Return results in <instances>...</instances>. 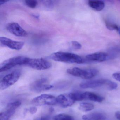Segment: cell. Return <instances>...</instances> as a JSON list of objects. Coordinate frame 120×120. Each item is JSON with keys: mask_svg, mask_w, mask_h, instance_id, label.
Segmentation results:
<instances>
[{"mask_svg": "<svg viewBox=\"0 0 120 120\" xmlns=\"http://www.w3.org/2000/svg\"><path fill=\"white\" fill-rule=\"evenodd\" d=\"M6 28L12 34L18 37H25L28 35L27 32L17 23L12 22L7 25Z\"/></svg>", "mask_w": 120, "mask_h": 120, "instance_id": "9c48e42d", "label": "cell"}, {"mask_svg": "<svg viewBox=\"0 0 120 120\" xmlns=\"http://www.w3.org/2000/svg\"><path fill=\"white\" fill-rule=\"evenodd\" d=\"M34 120H50V118L49 116H45L38 117Z\"/></svg>", "mask_w": 120, "mask_h": 120, "instance_id": "d4e9b609", "label": "cell"}, {"mask_svg": "<svg viewBox=\"0 0 120 120\" xmlns=\"http://www.w3.org/2000/svg\"><path fill=\"white\" fill-rule=\"evenodd\" d=\"M28 58L23 56H18L7 60L0 64V72L8 71L16 66L25 65Z\"/></svg>", "mask_w": 120, "mask_h": 120, "instance_id": "3957f363", "label": "cell"}, {"mask_svg": "<svg viewBox=\"0 0 120 120\" xmlns=\"http://www.w3.org/2000/svg\"><path fill=\"white\" fill-rule=\"evenodd\" d=\"M7 2V1H0V5H2L3 4H4L5 3H6Z\"/></svg>", "mask_w": 120, "mask_h": 120, "instance_id": "f546056e", "label": "cell"}, {"mask_svg": "<svg viewBox=\"0 0 120 120\" xmlns=\"http://www.w3.org/2000/svg\"><path fill=\"white\" fill-rule=\"evenodd\" d=\"M118 32L119 33V35H120V26L119 28V29Z\"/></svg>", "mask_w": 120, "mask_h": 120, "instance_id": "4dcf8cb0", "label": "cell"}, {"mask_svg": "<svg viewBox=\"0 0 120 120\" xmlns=\"http://www.w3.org/2000/svg\"><path fill=\"white\" fill-rule=\"evenodd\" d=\"M56 101L57 104L63 108L71 106L75 102L69 97L68 95H60L56 98Z\"/></svg>", "mask_w": 120, "mask_h": 120, "instance_id": "8fae6325", "label": "cell"}, {"mask_svg": "<svg viewBox=\"0 0 120 120\" xmlns=\"http://www.w3.org/2000/svg\"><path fill=\"white\" fill-rule=\"evenodd\" d=\"M107 85L108 86V88L110 90H114L116 89L118 87L117 83L115 82L109 80L107 82Z\"/></svg>", "mask_w": 120, "mask_h": 120, "instance_id": "603a6c76", "label": "cell"}, {"mask_svg": "<svg viewBox=\"0 0 120 120\" xmlns=\"http://www.w3.org/2000/svg\"><path fill=\"white\" fill-rule=\"evenodd\" d=\"M16 109H7L5 111L2 112L0 113V120H9L14 114Z\"/></svg>", "mask_w": 120, "mask_h": 120, "instance_id": "2e32d148", "label": "cell"}, {"mask_svg": "<svg viewBox=\"0 0 120 120\" xmlns=\"http://www.w3.org/2000/svg\"><path fill=\"white\" fill-rule=\"evenodd\" d=\"M83 95L84 99L96 102H102L104 99L103 97L91 92L83 93Z\"/></svg>", "mask_w": 120, "mask_h": 120, "instance_id": "5bb4252c", "label": "cell"}, {"mask_svg": "<svg viewBox=\"0 0 120 120\" xmlns=\"http://www.w3.org/2000/svg\"><path fill=\"white\" fill-rule=\"evenodd\" d=\"M106 117V115L103 113L95 112L83 115L82 118L84 120H105Z\"/></svg>", "mask_w": 120, "mask_h": 120, "instance_id": "4fadbf2b", "label": "cell"}, {"mask_svg": "<svg viewBox=\"0 0 120 120\" xmlns=\"http://www.w3.org/2000/svg\"><path fill=\"white\" fill-rule=\"evenodd\" d=\"M112 77L117 81L120 82V73H116L113 74Z\"/></svg>", "mask_w": 120, "mask_h": 120, "instance_id": "484cf974", "label": "cell"}, {"mask_svg": "<svg viewBox=\"0 0 120 120\" xmlns=\"http://www.w3.org/2000/svg\"><path fill=\"white\" fill-rule=\"evenodd\" d=\"M119 2H120V1H119Z\"/></svg>", "mask_w": 120, "mask_h": 120, "instance_id": "1f68e13d", "label": "cell"}, {"mask_svg": "<svg viewBox=\"0 0 120 120\" xmlns=\"http://www.w3.org/2000/svg\"><path fill=\"white\" fill-rule=\"evenodd\" d=\"M54 120H74L73 116L66 114H60L55 116Z\"/></svg>", "mask_w": 120, "mask_h": 120, "instance_id": "d6986e66", "label": "cell"}, {"mask_svg": "<svg viewBox=\"0 0 120 120\" xmlns=\"http://www.w3.org/2000/svg\"><path fill=\"white\" fill-rule=\"evenodd\" d=\"M50 58L56 61L70 64H81L85 62V60L79 55L63 52H55L50 55Z\"/></svg>", "mask_w": 120, "mask_h": 120, "instance_id": "6da1fadb", "label": "cell"}, {"mask_svg": "<svg viewBox=\"0 0 120 120\" xmlns=\"http://www.w3.org/2000/svg\"><path fill=\"white\" fill-rule=\"evenodd\" d=\"M21 75L20 71H16L4 76L0 82V88L1 90H5L13 85L17 82Z\"/></svg>", "mask_w": 120, "mask_h": 120, "instance_id": "5b68a950", "label": "cell"}, {"mask_svg": "<svg viewBox=\"0 0 120 120\" xmlns=\"http://www.w3.org/2000/svg\"><path fill=\"white\" fill-rule=\"evenodd\" d=\"M21 105V102L19 101L10 102L7 105V109H16L17 108L20 106Z\"/></svg>", "mask_w": 120, "mask_h": 120, "instance_id": "44dd1931", "label": "cell"}, {"mask_svg": "<svg viewBox=\"0 0 120 120\" xmlns=\"http://www.w3.org/2000/svg\"><path fill=\"white\" fill-rule=\"evenodd\" d=\"M109 80L105 79H99L89 81L81 83L80 85L81 88H94L101 87L104 85H107Z\"/></svg>", "mask_w": 120, "mask_h": 120, "instance_id": "30bf717a", "label": "cell"}, {"mask_svg": "<svg viewBox=\"0 0 120 120\" xmlns=\"http://www.w3.org/2000/svg\"><path fill=\"white\" fill-rule=\"evenodd\" d=\"M105 24L106 28L110 30L118 31L119 27L116 24L108 21L105 22Z\"/></svg>", "mask_w": 120, "mask_h": 120, "instance_id": "ffe728a7", "label": "cell"}, {"mask_svg": "<svg viewBox=\"0 0 120 120\" xmlns=\"http://www.w3.org/2000/svg\"><path fill=\"white\" fill-rule=\"evenodd\" d=\"M38 111V109L35 107H32L29 109V112L30 113L33 114L35 113Z\"/></svg>", "mask_w": 120, "mask_h": 120, "instance_id": "4316f807", "label": "cell"}, {"mask_svg": "<svg viewBox=\"0 0 120 120\" xmlns=\"http://www.w3.org/2000/svg\"><path fill=\"white\" fill-rule=\"evenodd\" d=\"M25 3L29 7L32 9L35 8L38 4V1L35 0H26Z\"/></svg>", "mask_w": 120, "mask_h": 120, "instance_id": "7402d4cb", "label": "cell"}, {"mask_svg": "<svg viewBox=\"0 0 120 120\" xmlns=\"http://www.w3.org/2000/svg\"><path fill=\"white\" fill-rule=\"evenodd\" d=\"M72 48L74 49H80L82 47L81 44L76 41H73L71 42Z\"/></svg>", "mask_w": 120, "mask_h": 120, "instance_id": "cb8c5ba5", "label": "cell"}, {"mask_svg": "<svg viewBox=\"0 0 120 120\" xmlns=\"http://www.w3.org/2000/svg\"><path fill=\"white\" fill-rule=\"evenodd\" d=\"M115 116L116 118L118 119L119 120H120V112H116L115 113Z\"/></svg>", "mask_w": 120, "mask_h": 120, "instance_id": "83f0119b", "label": "cell"}, {"mask_svg": "<svg viewBox=\"0 0 120 120\" xmlns=\"http://www.w3.org/2000/svg\"><path fill=\"white\" fill-rule=\"evenodd\" d=\"M67 72L73 76L84 79H90L97 75L99 71L95 68L82 69L78 67H74L67 69Z\"/></svg>", "mask_w": 120, "mask_h": 120, "instance_id": "7a4b0ae2", "label": "cell"}, {"mask_svg": "<svg viewBox=\"0 0 120 120\" xmlns=\"http://www.w3.org/2000/svg\"><path fill=\"white\" fill-rule=\"evenodd\" d=\"M0 42L1 45L15 50H21L24 45L23 42L15 41L5 37H0Z\"/></svg>", "mask_w": 120, "mask_h": 120, "instance_id": "ba28073f", "label": "cell"}, {"mask_svg": "<svg viewBox=\"0 0 120 120\" xmlns=\"http://www.w3.org/2000/svg\"><path fill=\"white\" fill-rule=\"evenodd\" d=\"M94 106L93 104L87 102L81 103L79 106V109L80 111L83 112H87L91 111L94 109Z\"/></svg>", "mask_w": 120, "mask_h": 120, "instance_id": "e0dca14e", "label": "cell"}, {"mask_svg": "<svg viewBox=\"0 0 120 120\" xmlns=\"http://www.w3.org/2000/svg\"><path fill=\"white\" fill-rule=\"evenodd\" d=\"M109 57V55L107 53L101 52L88 55L86 58L88 61L102 62L106 61Z\"/></svg>", "mask_w": 120, "mask_h": 120, "instance_id": "7c38bea8", "label": "cell"}, {"mask_svg": "<svg viewBox=\"0 0 120 120\" xmlns=\"http://www.w3.org/2000/svg\"><path fill=\"white\" fill-rule=\"evenodd\" d=\"M32 16L34 18H36L37 19H39V18H40V16L36 14H33L32 15Z\"/></svg>", "mask_w": 120, "mask_h": 120, "instance_id": "f1b7e54d", "label": "cell"}, {"mask_svg": "<svg viewBox=\"0 0 120 120\" xmlns=\"http://www.w3.org/2000/svg\"><path fill=\"white\" fill-rule=\"evenodd\" d=\"M68 95L69 97L74 101H81L84 100L83 93L79 92H72Z\"/></svg>", "mask_w": 120, "mask_h": 120, "instance_id": "ac0fdd59", "label": "cell"}, {"mask_svg": "<svg viewBox=\"0 0 120 120\" xmlns=\"http://www.w3.org/2000/svg\"><path fill=\"white\" fill-rule=\"evenodd\" d=\"M47 82V79H40L33 83L30 86V89L31 91L36 93H40L50 90L53 87V86L48 84Z\"/></svg>", "mask_w": 120, "mask_h": 120, "instance_id": "52a82bcc", "label": "cell"}, {"mask_svg": "<svg viewBox=\"0 0 120 120\" xmlns=\"http://www.w3.org/2000/svg\"><path fill=\"white\" fill-rule=\"evenodd\" d=\"M25 65L37 70H44L52 67V64L47 60L42 59L28 58Z\"/></svg>", "mask_w": 120, "mask_h": 120, "instance_id": "277c9868", "label": "cell"}, {"mask_svg": "<svg viewBox=\"0 0 120 120\" xmlns=\"http://www.w3.org/2000/svg\"><path fill=\"white\" fill-rule=\"evenodd\" d=\"M88 4L90 7L97 11H101L105 6L104 2L101 0H92L88 1Z\"/></svg>", "mask_w": 120, "mask_h": 120, "instance_id": "9a60e30c", "label": "cell"}, {"mask_svg": "<svg viewBox=\"0 0 120 120\" xmlns=\"http://www.w3.org/2000/svg\"><path fill=\"white\" fill-rule=\"evenodd\" d=\"M33 104L38 106H52L56 104V98L52 95L43 94L33 98Z\"/></svg>", "mask_w": 120, "mask_h": 120, "instance_id": "8992f818", "label": "cell"}]
</instances>
